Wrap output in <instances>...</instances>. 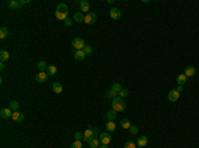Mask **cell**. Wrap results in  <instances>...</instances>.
Returning a JSON list of instances; mask_svg holds the SVG:
<instances>
[{
    "label": "cell",
    "mask_w": 199,
    "mask_h": 148,
    "mask_svg": "<svg viewBox=\"0 0 199 148\" xmlns=\"http://www.w3.org/2000/svg\"><path fill=\"white\" fill-rule=\"evenodd\" d=\"M126 109V103L123 101V98L121 97H117L111 101V110H114L115 112H121V111H125Z\"/></svg>",
    "instance_id": "1"
},
{
    "label": "cell",
    "mask_w": 199,
    "mask_h": 148,
    "mask_svg": "<svg viewBox=\"0 0 199 148\" xmlns=\"http://www.w3.org/2000/svg\"><path fill=\"white\" fill-rule=\"evenodd\" d=\"M94 137H96V134H94V127L92 128V126H88V128L84 131V141L90 143Z\"/></svg>",
    "instance_id": "2"
},
{
    "label": "cell",
    "mask_w": 199,
    "mask_h": 148,
    "mask_svg": "<svg viewBox=\"0 0 199 148\" xmlns=\"http://www.w3.org/2000/svg\"><path fill=\"white\" fill-rule=\"evenodd\" d=\"M72 46L74 48V49H77V50H84V48L86 46V44H85L84 38L76 37V38H73V40H72Z\"/></svg>",
    "instance_id": "3"
},
{
    "label": "cell",
    "mask_w": 199,
    "mask_h": 148,
    "mask_svg": "<svg viewBox=\"0 0 199 148\" xmlns=\"http://www.w3.org/2000/svg\"><path fill=\"white\" fill-rule=\"evenodd\" d=\"M96 20H97V15H96V13H94V12H89V13L85 15L84 23L88 24V25H92V24L96 23Z\"/></svg>",
    "instance_id": "4"
},
{
    "label": "cell",
    "mask_w": 199,
    "mask_h": 148,
    "mask_svg": "<svg viewBox=\"0 0 199 148\" xmlns=\"http://www.w3.org/2000/svg\"><path fill=\"white\" fill-rule=\"evenodd\" d=\"M98 139H100V141H101V144H109L111 141V136L109 132H101Z\"/></svg>",
    "instance_id": "5"
},
{
    "label": "cell",
    "mask_w": 199,
    "mask_h": 148,
    "mask_svg": "<svg viewBox=\"0 0 199 148\" xmlns=\"http://www.w3.org/2000/svg\"><path fill=\"white\" fill-rule=\"evenodd\" d=\"M167 99L170 101V102H176L178 99H179V91H176V90H171V91H168V94H167Z\"/></svg>",
    "instance_id": "6"
},
{
    "label": "cell",
    "mask_w": 199,
    "mask_h": 148,
    "mask_svg": "<svg viewBox=\"0 0 199 148\" xmlns=\"http://www.w3.org/2000/svg\"><path fill=\"white\" fill-rule=\"evenodd\" d=\"M80 11L82 12V13H89V9H90V4H89V1H86V0H82V1H80Z\"/></svg>",
    "instance_id": "7"
},
{
    "label": "cell",
    "mask_w": 199,
    "mask_h": 148,
    "mask_svg": "<svg viewBox=\"0 0 199 148\" xmlns=\"http://www.w3.org/2000/svg\"><path fill=\"white\" fill-rule=\"evenodd\" d=\"M12 114H13V111H12L9 107H7V109H1V111H0V116H1L3 119L12 118Z\"/></svg>",
    "instance_id": "8"
},
{
    "label": "cell",
    "mask_w": 199,
    "mask_h": 148,
    "mask_svg": "<svg viewBox=\"0 0 199 148\" xmlns=\"http://www.w3.org/2000/svg\"><path fill=\"white\" fill-rule=\"evenodd\" d=\"M149 143V139H147V136L146 135H142V136H139L137 139V145L138 147H141V148H143V147H146V144Z\"/></svg>",
    "instance_id": "9"
},
{
    "label": "cell",
    "mask_w": 199,
    "mask_h": 148,
    "mask_svg": "<svg viewBox=\"0 0 199 148\" xmlns=\"http://www.w3.org/2000/svg\"><path fill=\"white\" fill-rule=\"evenodd\" d=\"M48 78V74L45 72H38V74H36V81H37L38 84H44Z\"/></svg>",
    "instance_id": "10"
},
{
    "label": "cell",
    "mask_w": 199,
    "mask_h": 148,
    "mask_svg": "<svg viewBox=\"0 0 199 148\" xmlns=\"http://www.w3.org/2000/svg\"><path fill=\"white\" fill-rule=\"evenodd\" d=\"M109 13H110L111 19H114V20H118L121 17V11H119L118 8H111L110 11H109Z\"/></svg>",
    "instance_id": "11"
},
{
    "label": "cell",
    "mask_w": 199,
    "mask_h": 148,
    "mask_svg": "<svg viewBox=\"0 0 199 148\" xmlns=\"http://www.w3.org/2000/svg\"><path fill=\"white\" fill-rule=\"evenodd\" d=\"M186 77H194L196 74V69L194 66H187L184 69V73H183Z\"/></svg>",
    "instance_id": "12"
},
{
    "label": "cell",
    "mask_w": 199,
    "mask_h": 148,
    "mask_svg": "<svg viewBox=\"0 0 199 148\" xmlns=\"http://www.w3.org/2000/svg\"><path fill=\"white\" fill-rule=\"evenodd\" d=\"M56 12H60V13H62V15H66L68 16V5L64 3L58 4L57 8H56Z\"/></svg>",
    "instance_id": "13"
},
{
    "label": "cell",
    "mask_w": 199,
    "mask_h": 148,
    "mask_svg": "<svg viewBox=\"0 0 199 148\" xmlns=\"http://www.w3.org/2000/svg\"><path fill=\"white\" fill-rule=\"evenodd\" d=\"M105 118H106L107 122H114L115 118H117V112H115L114 110H109L106 112V116H105Z\"/></svg>",
    "instance_id": "14"
},
{
    "label": "cell",
    "mask_w": 199,
    "mask_h": 148,
    "mask_svg": "<svg viewBox=\"0 0 199 148\" xmlns=\"http://www.w3.org/2000/svg\"><path fill=\"white\" fill-rule=\"evenodd\" d=\"M8 8H11V9H16V8L21 7L23 4H21V1H16V0H11V1H8L7 3Z\"/></svg>",
    "instance_id": "15"
},
{
    "label": "cell",
    "mask_w": 199,
    "mask_h": 148,
    "mask_svg": "<svg viewBox=\"0 0 199 148\" xmlns=\"http://www.w3.org/2000/svg\"><path fill=\"white\" fill-rule=\"evenodd\" d=\"M84 19H85V15L82 13V12H76V13L73 15V20L77 21V23H82Z\"/></svg>",
    "instance_id": "16"
},
{
    "label": "cell",
    "mask_w": 199,
    "mask_h": 148,
    "mask_svg": "<svg viewBox=\"0 0 199 148\" xmlns=\"http://www.w3.org/2000/svg\"><path fill=\"white\" fill-rule=\"evenodd\" d=\"M52 89H53V91L56 94H60V93H62V90H64V87H62V85L60 84V82H54V84L52 85Z\"/></svg>",
    "instance_id": "17"
},
{
    "label": "cell",
    "mask_w": 199,
    "mask_h": 148,
    "mask_svg": "<svg viewBox=\"0 0 199 148\" xmlns=\"http://www.w3.org/2000/svg\"><path fill=\"white\" fill-rule=\"evenodd\" d=\"M12 119L15 122H23L24 120V115L20 112V111H15L13 114H12Z\"/></svg>",
    "instance_id": "18"
},
{
    "label": "cell",
    "mask_w": 199,
    "mask_h": 148,
    "mask_svg": "<svg viewBox=\"0 0 199 148\" xmlns=\"http://www.w3.org/2000/svg\"><path fill=\"white\" fill-rule=\"evenodd\" d=\"M85 57H86V54L84 53V50H77L74 53V60L76 61H82Z\"/></svg>",
    "instance_id": "19"
},
{
    "label": "cell",
    "mask_w": 199,
    "mask_h": 148,
    "mask_svg": "<svg viewBox=\"0 0 199 148\" xmlns=\"http://www.w3.org/2000/svg\"><path fill=\"white\" fill-rule=\"evenodd\" d=\"M56 73H57V68L56 66H53V65H50V66H48V69H46V74L48 76H56Z\"/></svg>",
    "instance_id": "20"
},
{
    "label": "cell",
    "mask_w": 199,
    "mask_h": 148,
    "mask_svg": "<svg viewBox=\"0 0 199 148\" xmlns=\"http://www.w3.org/2000/svg\"><path fill=\"white\" fill-rule=\"evenodd\" d=\"M115 128H117V126H115L114 122H106V130H107V132H113V131H115Z\"/></svg>",
    "instance_id": "21"
},
{
    "label": "cell",
    "mask_w": 199,
    "mask_h": 148,
    "mask_svg": "<svg viewBox=\"0 0 199 148\" xmlns=\"http://www.w3.org/2000/svg\"><path fill=\"white\" fill-rule=\"evenodd\" d=\"M186 81H187V77L184 76V74H179V76L176 77V82H178V85H182V86H183V85L186 84Z\"/></svg>",
    "instance_id": "22"
},
{
    "label": "cell",
    "mask_w": 199,
    "mask_h": 148,
    "mask_svg": "<svg viewBox=\"0 0 199 148\" xmlns=\"http://www.w3.org/2000/svg\"><path fill=\"white\" fill-rule=\"evenodd\" d=\"M9 60V53H8L7 50H1L0 52V61L4 62V61H8Z\"/></svg>",
    "instance_id": "23"
},
{
    "label": "cell",
    "mask_w": 199,
    "mask_h": 148,
    "mask_svg": "<svg viewBox=\"0 0 199 148\" xmlns=\"http://www.w3.org/2000/svg\"><path fill=\"white\" fill-rule=\"evenodd\" d=\"M121 127L122 128H125V130H129L131 127V124H130V120L129 119H121Z\"/></svg>",
    "instance_id": "24"
},
{
    "label": "cell",
    "mask_w": 199,
    "mask_h": 148,
    "mask_svg": "<svg viewBox=\"0 0 199 148\" xmlns=\"http://www.w3.org/2000/svg\"><path fill=\"white\" fill-rule=\"evenodd\" d=\"M100 144H101L100 139H98V137H94V139L89 143V147H90V148H100Z\"/></svg>",
    "instance_id": "25"
},
{
    "label": "cell",
    "mask_w": 199,
    "mask_h": 148,
    "mask_svg": "<svg viewBox=\"0 0 199 148\" xmlns=\"http://www.w3.org/2000/svg\"><path fill=\"white\" fill-rule=\"evenodd\" d=\"M19 106H20V105H19V102H17V101H12V102L9 103V106H8V107H9V109H11V110L15 112V111H19Z\"/></svg>",
    "instance_id": "26"
},
{
    "label": "cell",
    "mask_w": 199,
    "mask_h": 148,
    "mask_svg": "<svg viewBox=\"0 0 199 148\" xmlns=\"http://www.w3.org/2000/svg\"><path fill=\"white\" fill-rule=\"evenodd\" d=\"M105 97L113 101L114 98H117V93H115V91H113V90H109V91H106V93H105Z\"/></svg>",
    "instance_id": "27"
},
{
    "label": "cell",
    "mask_w": 199,
    "mask_h": 148,
    "mask_svg": "<svg viewBox=\"0 0 199 148\" xmlns=\"http://www.w3.org/2000/svg\"><path fill=\"white\" fill-rule=\"evenodd\" d=\"M8 36V29L5 27H1L0 28V38L3 40V38H5Z\"/></svg>",
    "instance_id": "28"
},
{
    "label": "cell",
    "mask_w": 199,
    "mask_h": 148,
    "mask_svg": "<svg viewBox=\"0 0 199 148\" xmlns=\"http://www.w3.org/2000/svg\"><path fill=\"white\" fill-rule=\"evenodd\" d=\"M37 68H38V70H40V72H44V70H46V69H48V66H46V64L44 62V61H40V62L37 64Z\"/></svg>",
    "instance_id": "29"
},
{
    "label": "cell",
    "mask_w": 199,
    "mask_h": 148,
    "mask_svg": "<svg viewBox=\"0 0 199 148\" xmlns=\"http://www.w3.org/2000/svg\"><path fill=\"white\" fill-rule=\"evenodd\" d=\"M111 90H113V91H115V93H117V94H118L119 91L122 90V86H121V85H119L118 82H115V84L113 85V86H111Z\"/></svg>",
    "instance_id": "30"
},
{
    "label": "cell",
    "mask_w": 199,
    "mask_h": 148,
    "mask_svg": "<svg viewBox=\"0 0 199 148\" xmlns=\"http://www.w3.org/2000/svg\"><path fill=\"white\" fill-rule=\"evenodd\" d=\"M84 53L86 54V56H92L93 54V49H92V46L90 45H86L84 48Z\"/></svg>",
    "instance_id": "31"
},
{
    "label": "cell",
    "mask_w": 199,
    "mask_h": 148,
    "mask_svg": "<svg viewBox=\"0 0 199 148\" xmlns=\"http://www.w3.org/2000/svg\"><path fill=\"white\" fill-rule=\"evenodd\" d=\"M125 148H137V145L133 140H126L125 141Z\"/></svg>",
    "instance_id": "32"
},
{
    "label": "cell",
    "mask_w": 199,
    "mask_h": 148,
    "mask_svg": "<svg viewBox=\"0 0 199 148\" xmlns=\"http://www.w3.org/2000/svg\"><path fill=\"white\" fill-rule=\"evenodd\" d=\"M127 94H129V90H127V89H122V90L118 93V95L121 97V98H126Z\"/></svg>",
    "instance_id": "33"
},
{
    "label": "cell",
    "mask_w": 199,
    "mask_h": 148,
    "mask_svg": "<svg viewBox=\"0 0 199 148\" xmlns=\"http://www.w3.org/2000/svg\"><path fill=\"white\" fill-rule=\"evenodd\" d=\"M70 148H82V143H81L80 140L73 141V143H72V145H70Z\"/></svg>",
    "instance_id": "34"
},
{
    "label": "cell",
    "mask_w": 199,
    "mask_h": 148,
    "mask_svg": "<svg viewBox=\"0 0 199 148\" xmlns=\"http://www.w3.org/2000/svg\"><path fill=\"white\" fill-rule=\"evenodd\" d=\"M54 15H56V17H57L58 20H61V21H65V19L68 17L66 15H62V13H60V12H56Z\"/></svg>",
    "instance_id": "35"
},
{
    "label": "cell",
    "mask_w": 199,
    "mask_h": 148,
    "mask_svg": "<svg viewBox=\"0 0 199 148\" xmlns=\"http://www.w3.org/2000/svg\"><path fill=\"white\" fill-rule=\"evenodd\" d=\"M129 131H130L131 135H137L138 134V127L137 126H131L130 128H129Z\"/></svg>",
    "instance_id": "36"
},
{
    "label": "cell",
    "mask_w": 199,
    "mask_h": 148,
    "mask_svg": "<svg viewBox=\"0 0 199 148\" xmlns=\"http://www.w3.org/2000/svg\"><path fill=\"white\" fill-rule=\"evenodd\" d=\"M74 139H76V140H81V139H84V134H82V132H76V134H74Z\"/></svg>",
    "instance_id": "37"
},
{
    "label": "cell",
    "mask_w": 199,
    "mask_h": 148,
    "mask_svg": "<svg viewBox=\"0 0 199 148\" xmlns=\"http://www.w3.org/2000/svg\"><path fill=\"white\" fill-rule=\"evenodd\" d=\"M65 25H66V27H70V25H72V19L66 17V19H65Z\"/></svg>",
    "instance_id": "38"
},
{
    "label": "cell",
    "mask_w": 199,
    "mask_h": 148,
    "mask_svg": "<svg viewBox=\"0 0 199 148\" xmlns=\"http://www.w3.org/2000/svg\"><path fill=\"white\" fill-rule=\"evenodd\" d=\"M182 90H183V86H182V85H178V87H176V91H179V93H180Z\"/></svg>",
    "instance_id": "39"
},
{
    "label": "cell",
    "mask_w": 199,
    "mask_h": 148,
    "mask_svg": "<svg viewBox=\"0 0 199 148\" xmlns=\"http://www.w3.org/2000/svg\"><path fill=\"white\" fill-rule=\"evenodd\" d=\"M100 148H109V145H107V144H101V145H100Z\"/></svg>",
    "instance_id": "40"
},
{
    "label": "cell",
    "mask_w": 199,
    "mask_h": 148,
    "mask_svg": "<svg viewBox=\"0 0 199 148\" xmlns=\"http://www.w3.org/2000/svg\"><path fill=\"white\" fill-rule=\"evenodd\" d=\"M0 70H4V62H1V64H0Z\"/></svg>",
    "instance_id": "41"
},
{
    "label": "cell",
    "mask_w": 199,
    "mask_h": 148,
    "mask_svg": "<svg viewBox=\"0 0 199 148\" xmlns=\"http://www.w3.org/2000/svg\"><path fill=\"white\" fill-rule=\"evenodd\" d=\"M138 148H141V147H138Z\"/></svg>",
    "instance_id": "42"
}]
</instances>
